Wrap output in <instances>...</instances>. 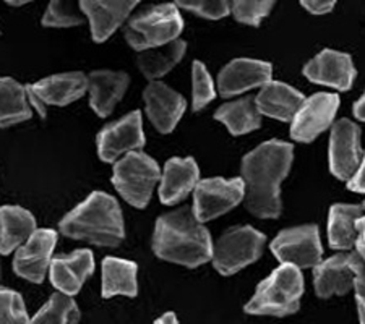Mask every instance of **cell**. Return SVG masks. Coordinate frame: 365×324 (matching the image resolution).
Wrapping results in <instances>:
<instances>
[{
  "mask_svg": "<svg viewBox=\"0 0 365 324\" xmlns=\"http://www.w3.org/2000/svg\"><path fill=\"white\" fill-rule=\"evenodd\" d=\"M294 146L281 140L264 141L247 152L240 164L245 208L258 219H278L282 213L281 182L292 167Z\"/></svg>",
  "mask_w": 365,
  "mask_h": 324,
  "instance_id": "obj_1",
  "label": "cell"
},
{
  "mask_svg": "<svg viewBox=\"0 0 365 324\" xmlns=\"http://www.w3.org/2000/svg\"><path fill=\"white\" fill-rule=\"evenodd\" d=\"M153 251L168 263L185 268H198L211 261L213 239L208 229L200 224L192 208H182L158 217L153 234Z\"/></svg>",
  "mask_w": 365,
  "mask_h": 324,
  "instance_id": "obj_2",
  "label": "cell"
},
{
  "mask_svg": "<svg viewBox=\"0 0 365 324\" xmlns=\"http://www.w3.org/2000/svg\"><path fill=\"white\" fill-rule=\"evenodd\" d=\"M62 235L98 246H119L125 239V224L119 202L109 193L93 192L83 203L58 222Z\"/></svg>",
  "mask_w": 365,
  "mask_h": 324,
  "instance_id": "obj_3",
  "label": "cell"
},
{
  "mask_svg": "<svg viewBox=\"0 0 365 324\" xmlns=\"http://www.w3.org/2000/svg\"><path fill=\"white\" fill-rule=\"evenodd\" d=\"M304 296V278L300 269L281 264L257 286L255 293L244 306L245 313L284 318L300 308Z\"/></svg>",
  "mask_w": 365,
  "mask_h": 324,
  "instance_id": "obj_4",
  "label": "cell"
},
{
  "mask_svg": "<svg viewBox=\"0 0 365 324\" xmlns=\"http://www.w3.org/2000/svg\"><path fill=\"white\" fill-rule=\"evenodd\" d=\"M184 29L178 5L173 2L150 5L133 15L123 28V38L138 52L158 49L180 39Z\"/></svg>",
  "mask_w": 365,
  "mask_h": 324,
  "instance_id": "obj_5",
  "label": "cell"
},
{
  "mask_svg": "<svg viewBox=\"0 0 365 324\" xmlns=\"http://www.w3.org/2000/svg\"><path fill=\"white\" fill-rule=\"evenodd\" d=\"M161 179V169L151 156L132 151L114 162L113 185L128 204L145 209Z\"/></svg>",
  "mask_w": 365,
  "mask_h": 324,
  "instance_id": "obj_6",
  "label": "cell"
},
{
  "mask_svg": "<svg viewBox=\"0 0 365 324\" xmlns=\"http://www.w3.org/2000/svg\"><path fill=\"white\" fill-rule=\"evenodd\" d=\"M264 244L267 235L252 226L231 227L213 241L211 263L221 276L237 274L262 256Z\"/></svg>",
  "mask_w": 365,
  "mask_h": 324,
  "instance_id": "obj_7",
  "label": "cell"
},
{
  "mask_svg": "<svg viewBox=\"0 0 365 324\" xmlns=\"http://www.w3.org/2000/svg\"><path fill=\"white\" fill-rule=\"evenodd\" d=\"M364 258L354 250L341 251L314 268V287L319 298L346 296L354 291L364 296Z\"/></svg>",
  "mask_w": 365,
  "mask_h": 324,
  "instance_id": "obj_8",
  "label": "cell"
},
{
  "mask_svg": "<svg viewBox=\"0 0 365 324\" xmlns=\"http://www.w3.org/2000/svg\"><path fill=\"white\" fill-rule=\"evenodd\" d=\"M245 187L240 177L237 179H213L198 180L193 190L192 213L200 224L210 222L225 216L244 202Z\"/></svg>",
  "mask_w": 365,
  "mask_h": 324,
  "instance_id": "obj_9",
  "label": "cell"
},
{
  "mask_svg": "<svg viewBox=\"0 0 365 324\" xmlns=\"http://www.w3.org/2000/svg\"><path fill=\"white\" fill-rule=\"evenodd\" d=\"M269 249L281 264L297 269L315 268L323 258L320 229L317 224L284 229L273 239Z\"/></svg>",
  "mask_w": 365,
  "mask_h": 324,
  "instance_id": "obj_10",
  "label": "cell"
},
{
  "mask_svg": "<svg viewBox=\"0 0 365 324\" xmlns=\"http://www.w3.org/2000/svg\"><path fill=\"white\" fill-rule=\"evenodd\" d=\"M145 143L143 117L140 110H133L122 119L108 123L98 133V156L101 161L113 164L128 152L143 148Z\"/></svg>",
  "mask_w": 365,
  "mask_h": 324,
  "instance_id": "obj_11",
  "label": "cell"
},
{
  "mask_svg": "<svg viewBox=\"0 0 365 324\" xmlns=\"http://www.w3.org/2000/svg\"><path fill=\"white\" fill-rule=\"evenodd\" d=\"M339 104V96L333 93H317L305 98L291 120V138L299 143H312L333 125Z\"/></svg>",
  "mask_w": 365,
  "mask_h": 324,
  "instance_id": "obj_12",
  "label": "cell"
},
{
  "mask_svg": "<svg viewBox=\"0 0 365 324\" xmlns=\"http://www.w3.org/2000/svg\"><path fill=\"white\" fill-rule=\"evenodd\" d=\"M329 172L339 180H347L364 162L361 127L349 119H339L331 125L329 135Z\"/></svg>",
  "mask_w": 365,
  "mask_h": 324,
  "instance_id": "obj_13",
  "label": "cell"
},
{
  "mask_svg": "<svg viewBox=\"0 0 365 324\" xmlns=\"http://www.w3.org/2000/svg\"><path fill=\"white\" fill-rule=\"evenodd\" d=\"M25 88L28 101L44 117L46 105H68L83 98L88 91V78L83 72H70L47 76Z\"/></svg>",
  "mask_w": 365,
  "mask_h": 324,
  "instance_id": "obj_14",
  "label": "cell"
},
{
  "mask_svg": "<svg viewBox=\"0 0 365 324\" xmlns=\"http://www.w3.org/2000/svg\"><path fill=\"white\" fill-rule=\"evenodd\" d=\"M57 244V232L52 229H36L15 253L14 269L16 276L34 284L44 281Z\"/></svg>",
  "mask_w": 365,
  "mask_h": 324,
  "instance_id": "obj_15",
  "label": "cell"
},
{
  "mask_svg": "<svg viewBox=\"0 0 365 324\" xmlns=\"http://www.w3.org/2000/svg\"><path fill=\"white\" fill-rule=\"evenodd\" d=\"M302 73L312 83L334 88L338 91H347L354 83L357 70L349 54L323 49L304 65Z\"/></svg>",
  "mask_w": 365,
  "mask_h": 324,
  "instance_id": "obj_16",
  "label": "cell"
},
{
  "mask_svg": "<svg viewBox=\"0 0 365 324\" xmlns=\"http://www.w3.org/2000/svg\"><path fill=\"white\" fill-rule=\"evenodd\" d=\"M273 65L255 58H234L217 75V90L222 98L239 96L272 81Z\"/></svg>",
  "mask_w": 365,
  "mask_h": 324,
  "instance_id": "obj_17",
  "label": "cell"
},
{
  "mask_svg": "<svg viewBox=\"0 0 365 324\" xmlns=\"http://www.w3.org/2000/svg\"><path fill=\"white\" fill-rule=\"evenodd\" d=\"M143 99L146 115L158 132L163 135L174 132L187 109L185 98L163 81H151L145 88Z\"/></svg>",
  "mask_w": 365,
  "mask_h": 324,
  "instance_id": "obj_18",
  "label": "cell"
},
{
  "mask_svg": "<svg viewBox=\"0 0 365 324\" xmlns=\"http://www.w3.org/2000/svg\"><path fill=\"white\" fill-rule=\"evenodd\" d=\"M137 5V0H81L80 10L90 20L94 43H104L123 25Z\"/></svg>",
  "mask_w": 365,
  "mask_h": 324,
  "instance_id": "obj_19",
  "label": "cell"
},
{
  "mask_svg": "<svg viewBox=\"0 0 365 324\" xmlns=\"http://www.w3.org/2000/svg\"><path fill=\"white\" fill-rule=\"evenodd\" d=\"M94 273V256L90 250L81 249L67 256H56L51 259L49 276L51 282L58 293L76 296L83 287L85 281Z\"/></svg>",
  "mask_w": 365,
  "mask_h": 324,
  "instance_id": "obj_20",
  "label": "cell"
},
{
  "mask_svg": "<svg viewBox=\"0 0 365 324\" xmlns=\"http://www.w3.org/2000/svg\"><path fill=\"white\" fill-rule=\"evenodd\" d=\"M200 180V169L193 157H170L160 179V199L163 204H178L190 194Z\"/></svg>",
  "mask_w": 365,
  "mask_h": 324,
  "instance_id": "obj_21",
  "label": "cell"
},
{
  "mask_svg": "<svg viewBox=\"0 0 365 324\" xmlns=\"http://www.w3.org/2000/svg\"><path fill=\"white\" fill-rule=\"evenodd\" d=\"M86 78L91 109L98 117L106 119L122 101L130 85V76L125 72H114V70H94Z\"/></svg>",
  "mask_w": 365,
  "mask_h": 324,
  "instance_id": "obj_22",
  "label": "cell"
},
{
  "mask_svg": "<svg viewBox=\"0 0 365 324\" xmlns=\"http://www.w3.org/2000/svg\"><path fill=\"white\" fill-rule=\"evenodd\" d=\"M255 99L257 110L260 115L272 117L279 122H291L296 115L300 104L304 103L305 96L291 85L282 81H269L258 91Z\"/></svg>",
  "mask_w": 365,
  "mask_h": 324,
  "instance_id": "obj_23",
  "label": "cell"
},
{
  "mask_svg": "<svg viewBox=\"0 0 365 324\" xmlns=\"http://www.w3.org/2000/svg\"><path fill=\"white\" fill-rule=\"evenodd\" d=\"M364 217V204H333L328 214V241L333 250L351 251Z\"/></svg>",
  "mask_w": 365,
  "mask_h": 324,
  "instance_id": "obj_24",
  "label": "cell"
},
{
  "mask_svg": "<svg viewBox=\"0 0 365 324\" xmlns=\"http://www.w3.org/2000/svg\"><path fill=\"white\" fill-rule=\"evenodd\" d=\"M36 219L21 206H2L0 208V253L10 255L19 250L36 231Z\"/></svg>",
  "mask_w": 365,
  "mask_h": 324,
  "instance_id": "obj_25",
  "label": "cell"
},
{
  "mask_svg": "<svg viewBox=\"0 0 365 324\" xmlns=\"http://www.w3.org/2000/svg\"><path fill=\"white\" fill-rule=\"evenodd\" d=\"M138 266L128 259L108 256L103 259L101 296L113 298L115 296L137 297L138 293Z\"/></svg>",
  "mask_w": 365,
  "mask_h": 324,
  "instance_id": "obj_26",
  "label": "cell"
},
{
  "mask_svg": "<svg viewBox=\"0 0 365 324\" xmlns=\"http://www.w3.org/2000/svg\"><path fill=\"white\" fill-rule=\"evenodd\" d=\"M215 120L225 123L232 137L255 132L262 127V115L257 110L253 96L240 98L222 104L215 112Z\"/></svg>",
  "mask_w": 365,
  "mask_h": 324,
  "instance_id": "obj_27",
  "label": "cell"
},
{
  "mask_svg": "<svg viewBox=\"0 0 365 324\" xmlns=\"http://www.w3.org/2000/svg\"><path fill=\"white\" fill-rule=\"evenodd\" d=\"M187 52V43L184 39H178L168 46L158 49L140 52L137 57V67L146 80L160 81L164 75H168L175 65L180 63Z\"/></svg>",
  "mask_w": 365,
  "mask_h": 324,
  "instance_id": "obj_28",
  "label": "cell"
},
{
  "mask_svg": "<svg viewBox=\"0 0 365 324\" xmlns=\"http://www.w3.org/2000/svg\"><path fill=\"white\" fill-rule=\"evenodd\" d=\"M33 109L28 101L26 88L14 78H0V128L29 120Z\"/></svg>",
  "mask_w": 365,
  "mask_h": 324,
  "instance_id": "obj_29",
  "label": "cell"
},
{
  "mask_svg": "<svg viewBox=\"0 0 365 324\" xmlns=\"http://www.w3.org/2000/svg\"><path fill=\"white\" fill-rule=\"evenodd\" d=\"M78 321L80 310L75 300L56 292L43 308L29 320V324H78Z\"/></svg>",
  "mask_w": 365,
  "mask_h": 324,
  "instance_id": "obj_30",
  "label": "cell"
},
{
  "mask_svg": "<svg viewBox=\"0 0 365 324\" xmlns=\"http://www.w3.org/2000/svg\"><path fill=\"white\" fill-rule=\"evenodd\" d=\"M216 90L213 78L206 68V65L200 61L192 63V108L195 112L206 108L211 101H215Z\"/></svg>",
  "mask_w": 365,
  "mask_h": 324,
  "instance_id": "obj_31",
  "label": "cell"
},
{
  "mask_svg": "<svg viewBox=\"0 0 365 324\" xmlns=\"http://www.w3.org/2000/svg\"><path fill=\"white\" fill-rule=\"evenodd\" d=\"M274 2L269 0H235L231 2L234 19L242 25L258 26L264 16L272 14Z\"/></svg>",
  "mask_w": 365,
  "mask_h": 324,
  "instance_id": "obj_32",
  "label": "cell"
},
{
  "mask_svg": "<svg viewBox=\"0 0 365 324\" xmlns=\"http://www.w3.org/2000/svg\"><path fill=\"white\" fill-rule=\"evenodd\" d=\"M0 324H29L26 306L19 292L0 288Z\"/></svg>",
  "mask_w": 365,
  "mask_h": 324,
  "instance_id": "obj_33",
  "label": "cell"
},
{
  "mask_svg": "<svg viewBox=\"0 0 365 324\" xmlns=\"http://www.w3.org/2000/svg\"><path fill=\"white\" fill-rule=\"evenodd\" d=\"M175 5L206 20H221L231 14V2L226 0H179Z\"/></svg>",
  "mask_w": 365,
  "mask_h": 324,
  "instance_id": "obj_34",
  "label": "cell"
},
{
  "mask_svg": "<svg viewBox=\"0 0 365 324\" xmlns=\"http://www.w3.org/2000/svg\"><path fill=\"white\" fill-rule=\"evenodd\" d=\"M83 21V16L75 14L73 7H70L68 2H58V0H54V2L47 5V10L43 16V26L46 28L78 26Z\"/></svg>",
  "mask_w": 365,
  "mask_h": 324,
  "instance_id": "obj_35",
  "label": "cell"
},
{
  "mask_svg": "<svg viewBox=\"0 0 365 324\" xmlns=\"http://www.w3.org/2000/svg\"><path fill=\"white\" fill-rule=\"evenodd\" d=\"M300 5L312 15H325L334 9L336 2L334 0H302Z\"/></svg>",
  "mask_w": 365,
  "mask_h": 324,
  "instance_id": "obj_36",
  "label": "cell"
},
{
  "mask_svg": "<svg viewBox=\"0 0 365 324\" xmlns=\"http://www.w3.org/2000/svg\"><path fill=\"white\" fill-rule=\"evenodd\" d=\"M364 179H365V162H362L361 166L356 169V172L352 174L349 179L346 180L347 190H351V192H354V193H364L365 192Z\"/></svg>",
  "mask_w": 365,
  "mask_h": 324,
  "instance_id": "obj_37",
  "label": "cell"
},
{
  "mask_svg": "<svg viewBox=\"0 0 365 324\" xmlns=\"http://www.w3.org/2000/svg\"><path fill=\"white\" fill-rule=\"evenodd\" d=\"M352 112H354V117L359 122L365 120V96L362 94L357 101L352 104Z\"/></svg>",
  "mask_w": 365,
  "mask_h": 324,
  "instance_id": "obj_38",
  "label": "cell"
},
{
  "mask_svg": "<svg viewBox=\"0 0 365 324\" xmlns=\"http://www.w3.org/2000/svg\"><path fill=\"white\" fill-rule=\"evenodd\" d=\"M155 324H179V321H178V316H175V313L169 311V313H164L163 316L158 318Z\"/></svg>",
  "mask_w": 365,
  "mask_h": 324,
  "instance_id": "obj_39",
  "label": "cell"
},
{
  "mask_svg": "<svg viewBox=\"0 0 365 324\" xmlns=\"http://www.w3.org/2000/svg\"><path fill=\"white\" fill-rule=\"evenodd\" d=\"M356 306H357V316H359V324H364V308H365L364 296H359V293H356Z\"/></svg>",
  "mask_w": 365,
  "mask_h": 324,
  "instance_id": "obj_40",
  "label": "cell"
},
{
  "mask_svg": "<svg viewBox=\"0 0 365 324\" xmlns=\"http://www.w3.org/2000/svg\"><path fill=\"white\" fill-rule=\"evenodd\" d=\"M7 4L11 5V7H20V5H25V4H28V2H26V0H20V2H11V0H9Z\"/></svg>",
  "mask_w": 365,
  "mask_h": 324,
  "instance_id": "obj_41",
  "label": "cell"
}]
</instances>
